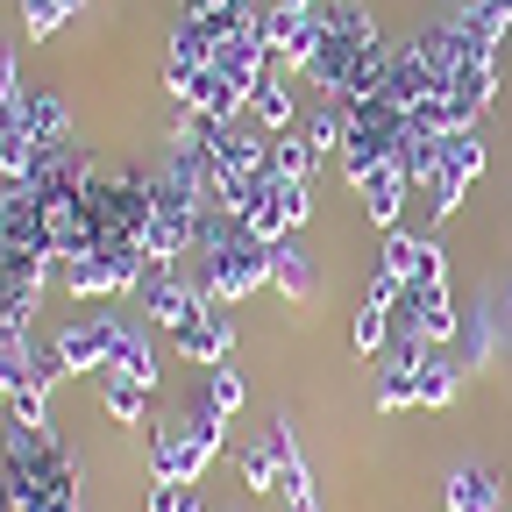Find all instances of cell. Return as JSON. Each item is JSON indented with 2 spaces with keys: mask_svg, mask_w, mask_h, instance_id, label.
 <instances>
[{
  "mask_svg": "<svg viewBox=\"0 0 512 512\" xmlns=\"http://www.w3.org/2000/svg\"><path fill=\"white\" fill-rule=\"evenodd\" d=\"M242 399H249V384H242V370L214 363V370H207V406H214L221 420H235V413H242Z\"/></svg>",
  "mask_w": 512,
  "mask_h": 512,
  "instance_id": "484cf974",
  "label": "cell"
},
{
  "mask_svg": "<svg viewBox=\"0 0 512 512\" xmlns=\"http://www.w3.org/2000/svg\"><path fill=\"white\" fill-rule=\"evenodd\" d=\"M36 285L15 278V271H0V342H29V320H36Z\"/></svg>",
  "mask_w": 512,
  "mask_h": 512,
  "instance_id": "5bb4252c",
  "label": "cell"
},
{
  "mask_svg": "<svg viewBox=\"0 0 512 512\" xmlns=\"http://www.w3.org/2000/svg\"><path fill=\"white\" fill-rule=\"evenodd\" d=\"M8 420L15 427H50V392L43 384H22V392L8 399Z\"/></svg>",
  "mask_w": 512,
  "mask_h": 512,
  "instance_id": "f546056e",
  "label": "cell"
},
{
  "mask_svg": "<svg viewBox=\"0 0 512 512\" xmlns=\"http://www.w3.org/2000/svg\"><path fill=\"white\" fill-rule=\"evenodd\" d=\"M441 171L456 178L463 192L484 178V136H477V128H448V136H441Z\"/></svg>",
  "mask_w": 512,
  "mask_h": 512,
  "instance_id": "2e32d148",
  "label": "cell"
},
{
  "mask_svg": "<svg viewBox=\"0 0 512 512\" xmlns=\"http://www.w3.org/2000/svg\"><path fill=\"white\" fill-rule=\"evenodd\" d=\"M399 299H406V285H399V278H392V271H384V264H377V271H370V278H363V306H384V313H392V306H399Z\"/></svg>",
  "mask_w": 512,
  "mask_h": 512,
  "instance_id": "d6a6232c",
  "label": "cell"
},
{
  "mask_svg": "<svg viewBox=\"0 0 512 512\" xmlns=\"http://www.w3.org/2000/svg\"><path fill=\"white\" fill-rule=\"evenodd\" d=\"M150 256L143 249H93V256H72L64 264V292L72 299H128L143 285Z\"/></svg>",
  "mask_w": 512,
  "mask_h": 512,
  "instance_id": "277c9868",
  "label": "cell"
},
{
  "mask_svg": "<svg viewBox=\"0 0 512 512\" xmlns=\"http://www.w3.org/2000/svg\"><path fill=\"white\" fill-rule=\"evenodd\" d=\"M463 370H491V356H498V335H491V306H470L463 313Z\"/></svg>",
  "mask_w": 512,
  "mask_h": 512,
  "instance_id": "44dd1931",
  "label": "cell"
},
{
  "mask_svg": "<svg viewBox=\"0 0 512 512\" xmlns=\"http://www.w3.org/2000/svg\"><path fill=\"white\" fill-rule=\"evenodd\" d=\"M271 285H278V292H285L292 306H299V299H313V285H320V278H313V256H306V249H299L292 235H285V242L271 249Z\"/></svg>",
  "mask_w": 512,
  "mask_h": 512,
  "instance_id": "9a60e30c",
  "label": "cell"
},
{
  "mask_svg": "<svg viewBox=\"0 0 512 512\" xmlns=\"http://www.w3.org/2000/svg\"><path fill=\"white\" fill-rule=\"evenodd\" d=\"M249 114H256V121H264V128H271V136H285V128H292V93L278 86V64H271V72H264V86H256V100H249Z\"/></svg>",
  "mask_w": 512,
  "mask_h": 512,
  "instance_id": "603a6c76",
  "label": "cell"
},
{
  "mask_svg": "<svg viewBox=\"0 0 512 512\" xmlns=\"http://www.w3.org/2000/svg\"><path fill=\"white\" fill-rule=\"evenodd\" d=\"M79 8H86V0H22V36L43 43V36H57L64 22H72Z\"/></svg>",
  "mask_w": 512,
  "mask_h": 512,
  "instance_id": "cb8c5ba5",
  "label": "cell"
},
{
  "mask_svg": "<svg viewBox=\"0 0 512 512\" xmlns=\"http://www.w3.org/2000/svg\"><path fill=\"white\" fill-rule=\"evenodd\" d=\"M271 178H292V185H313V178H320V150L299 136V128L271 136Z\"/></svg>",
  "mask_w": 512,
  "mask_h": 512,
  "instance_id": "ac0fdd59",
  "label": "cell"
},
{
  "mask_svg": "<svg viewBox=\"0 0 512 512\" xmlns=\"http://www.w3.org/2000/svg\"><path fill=\"white\" fill-rule=\"evenodd\" d=\"M349 349H356V356H384V349H392V313L356 299V320H349Z\"/></svg>",
  "mask_w": 512,
  "mask_h": 512,
  "instance_id": "ffe728a7",
  "label": "cell"
},
{
  "mask_svg": "<svg viewBox=\"0 0 512 512\" xmlns=\"http://www.w3.org/2000/svg\"><path fill=\"white\" fill-rule=\"evenodd\" d=\"M150 399L157 392H143V384H128V377H100V406L121 427H150Z\"/></svg>",
  "mask_w": 512,
  "mask_h": 512,
  "instance_id": "d6986e66",
  "label": "cell"
},
{
  "mask_svg": "<svg viewBox=\"0 0 512 512\" xmlns=\"http://www.w3.org/2000/svg\"><path fill=\"white\" fill-rule=\"evenodd\" d=\"M463 363L456 356H441V349H427V363H420V377H413V406H427V413H441V406H456V392H463Z\"/></svg>",
  "mask_w": 512,
  "mask_h": 512,
  "instance_id": "7c38bea8",
  "label": "cell"
},
{
  "mask_svg": "<svg viewBox=\"0 0 512 512\" xmlns=\"http://www.w3.org/2000/svg\"><path fill=\"white\" fill-rule=\"evenodd\" d=\"M264 36H271V57L278 72H313V57L328 50V29H320V8H264Z\"/></svg>",
  "mask_w": 512,
  "mask_h": 512,
  "instance_id": "5b68a950",
  "label": "cell"
},
{
  "mask_svg": "<svg viewBox=\"0 0 512 512\" xmlns=\"http://www.w3.org/2000/svg\"><path fill=\"white\" fill-rule=\"evenodd\" d=\"M50 349H57V363L72 377H100L114 363V349H121V320H72Z\"/></svg>",
  "mask_w": 512,
  "mask_h": 512,
  "instance_id": "52a82bcc",
  "label": "cell"
},
{
  "mask_svg": "<svg viewBox=\"0 0 512 512\" xmlns=\"http://www.w3.org/2000/svg\"><path fill=\"white\" fill-rule=\"evenodd\" d=\"M200 306H214V299H207V285H185L171 264H150V271H143V285H136V313L150 320V328H164V335L178 328V320H192Z\"/></svg>",
  "mask_w": 512,
  "mask_h": 512,
  "instance_id": "8992f818",
  "label": "cell"
},
{
  "mask_svg": "<svg viewBox=\"0 0 512 512\" xmlns=\"http://www.w3.org/2000/svg\"><path fill=\"white\" fill-rule=\"evenodd\" d=\"M299 136H306L320 157H335V150H342V100H335V107H320V114H306Z\"/></svg>",
  "mask_w": 512,
  "mask_h": 512,
  "instance_id": "f1b7e54d",
  "label": "cell"
},
{
  "mask_svg": "<svg viewBox=\"0 0 512 512\" xmlns=\"http://www.w3.org/2000/svg\"><path fill=\"white\" fill-rule=\"evenodd\" d=\"M15 114H22V136H29L36 150H72V107H64L57 93H43V86H29Z\"/></svg>",
  "mask_w": 512,
  "mask_h": 512,
  "instance_id": "8fae6325",
  "label": "cell"
},
{
  "mask_svg": "<svg viewBox=\"0 0 512 512\" xmlns=\"http://www.w3.org/2000/svg\"><path fill=\"white\" fill-rule=\"evenodd\" d=\"M171 349H178L185 363L214 370V363H228V356H235V320H228L221 306H200L192 320H178V328H171Z\"/></svg>",
  "mask_w": 512,
  "mask_h": 512,
  "instance_id": "ba28073f",
  "label": "cell"
},
{
  "mask_svg": "<svg viewBox=\"0 0 512 512\" xmlns=\"http://www.w3.org/2000/svg\"><path fill=\"white\" fill-rule=\"evenodd\" d=\"M29 363H36V349H29V342H0V406H8L22 384H29Z\"/></svg>",
  "mask_w": 512,
  "mask_h": 512,
  "instance_id": "83f0119b",
  "label": "cell"
},
{
  "mask_svg": "<svg viewBox=\"0 0 512 512\" xmlns=\"http://www.w3.org/2000/svg\"><path fill=\"white\" fill-rule=\"evenodd\" d=\"M235 477H242L249 491H278V448H271V441H242V448H235Z\"/></svg>",
  "mask_w": 512,
  "mask_h": 512,
  "instance_id": "7402d4cb",
  "label": "cell"
},
{
  "mask_svg": "<svg viewBox=\"0 0 512 512\" xmlns=\"http://www.w3.org/2000/svg\"><path fill=\"white\" fill-rule=\"evenodd\" d=\"M420 192H427V214H434V221H448V214H456V207H463V185H456V178H448L441 164H434V178H427Z\"/></svg>",
  "mask_w": 512,
  "mask_h": 512,
  "instance_id": "1f68e13d",
  "label": "cell"
},
{
  "mask_svg": "<svg viewBox=\"0 0 512 512\" xmlns=\"http://www.w3.org/2000/svg\"><path fill=\"white\" fill-rule=\"evenodd\" d=\"M221 434H228V420H221L207 399L185 406V413H171V420H157V427H150V477H164V484H200L207 463L221 456Z\"/></svg>",
  "mask_w": 512,
  "mask_h": 512,
  "instance_id": "3957f363",
  "label": "cell"
},
{
  "mask_svg": "<svg viewBox=\"0 0 512 512\" xmlns=\"http://www.w3.org/2000/svg\"><path fill=\"white\" fill-rule=\"evenodd\" d=\"M285 8H328V0H285Z\"/></svg>",
  "mask_w": 512,
  "mask_h": 512,
  "instance_id": "8d00e7d4",
  "label": "cell"
},
{
  "mask_svg": "<svg viewBox=\"0 0 512 512\" xmlns=\"http://www.w3.org/2000/svg\"><path fill=\"white\" fill-rule=\"evenodd\" d=\"M441 498H448V512H498V477L484 463H463V470H448Z\"/></svg>",
  "mask_w": 512,
  "mask_h": 512,
  "instance_id": "4fadbf2b",
  "label": "cell"
},
{
  "mask_svg": "<svg viewBox=\"0 0 512 512\" xmlns=\"http://www.w3.org/2000/svg\"><path fill=\"white\" fill-rule=\"evenodd\" d=\"M413 377H420V370L384 363V370H377V413H406V406H413Z\"/></svg>",
  "mask_w": 512,
  "mask_h": 512,
  "instance_id": "4316f807",
  "label": "cell"
},
{
  "mask_svg": "<svg viewBox=\"0 0 512 512\" xmlns=\"http://www.w3.org/2000/svg\"><path fill=\"white\" fill-rule=\"evenodd\" d=\"M278 207H285V221H292V228H306V221H313V185L278 178Z\"/></svg>",
  "mask_w": 512,
  "mask_h": 512,
  "instance_id": "e575fe53",
  "label": "cell"
},
{
  "mask_svg": "<svg viewBox=\"0 0 512 512\" xmlns=\"http://www.w3.org/2000/svg\"><path fill=\"white\" fill-rule=\"evenodd\" d=\"M22 93H29V86H22V57H15V50H0V114H15Z\"/></svg>",
  "mask_w": 512,
  "mask_h": 512,
  "instance_id": "836d02e7",
  "label": "cell"
},
{
  "mask_svg": "<svg viewBox=\"0 0 512 512\" xmlns=\"http://www.w3.org/2000/svg\"><path fill=\"white\" fill-rule=\"evenodd\" d=\"M271 249H278V242H256L249 221L207 207V214H200V235H192L207 299H214V306H242L249 292H264V285H271Z\"/></svg>",
  "mask_w": 512,
  "mask_h": 512,
  "instance_id": "7a4b0ae2",
  "label": "cell"
},
{
  "mask_svg": "<svg viewBox=\"0 0 512 512\" xmlns=\"http://www.w3.org/2000/svg\"><path fill=\"white\" fill-rule=\"evenodd\" d=\"M0 505L8 512H86L79 505V463L57 448L50 427H15L0 434Z\"/></svg>",
  "mask_w": 512,
  "mask_h": 512,
  "instance_id": "6da1fadb",
  "label": "cell"
},
{
  "mask_svg": "<svg viewBox=\"0 0 512 512\" xmlns=\"http://www.w3.org/2000/svg\"><path fill=\"white\" fill-rule=\"evenodd\" d=\"M356 200H363V221H370V228L392 235V228H399V207L413 200V178H406L392 157H384L377 171H363V178H356Z\"/></svg>",
  "mask_w": 512,
  "mask_h": 512,
  "instance_id": "30bf717a",
  "label": "cell"
},
{
  "mask_svg": "<svg viewBox=\"0 0 512 512\" xmlns=\"http://www.w3.org/2000/svg\"><path fill=\"white\" fill-rule=\"evenodd\" d=\"M100 377H128V384H143V392H157V349H150V335L121 328V349H114V363Z\"/></svg>",
  "mask_w": 512,
  "mask_h": 512,
  "instance_id": "e0dca14e",
  "label": "cell"
},
{
  "mask_svg": "<svg viewBox=\"0 0 512 512\" xmlns=\"http://www.w3.org/2000/svg\"><path fill=\"white\" fill-rule=\"evenodd\" d=\"M420 249H427V235H406V228H392V235H384V256H377V264L392 271L399 285H413V278H420Z\"/></svg>",
  "mask_w": 512,
  "mask_h": 512,
  "instance_id": "d4e9b609",
  "label": "cell"
},
{
  "mask_svg": "<svg viewBox=\"0 0 512 512\" xmlns=\"http://www.w3.org/2000/svg\"><path fill=\"white\" fill-rule=\"evenodd\" d=\"M150 512H207V505H200V484H164L157 477L150 484Z\"/></svg>",
  "mask_w": 512,
  "mask_h": 512,
  "instance_id": "4dcf8cb0",
  "label": "cell"
},
{
  "mask_svg": "<svg viewBox=\"0 0 512 512\" xmlns=\"http://www.w3.org/2000/svg\"><path fill=\"white\" fill-rule=\"evenodd\" d=\"M505 320H512V292H505Z\"/></svg>",
  "mask_w": 512,
  "mask_h": 512,
  "instance_id": "74e56055",
  "label": "cell"
},
{
  "mask_svg": "<svg viewBox=\"0 0 512 512\" xmlns=\"http://www.w3.org/2000/svg\"><path fill=\"white\" fill-rule=\"evenodd\" d=\"M185 8H192V15H228L235 0H185Z\"/></svg>",
  "mask_w": 512,
  "mask_h": 512,
  "instance_id": "d590c367",
  "label": "cell"
},
{
  "mask_svg": "<svg viewBox=\"0 0 512 512\" xmlns=\"http://www.w3.org/2000/svg\"><path fill=\"white\" fill-rule=\"evenodd\" d=\"M214 50H221V15H192V8H178V22H171V50H164V72H171V79L207 72Z\"/></svg>",
  "mask_w": 512,
  "mask_h": 512,
  "instance_id": "9c48e42d",
  "label": "cell"
}]
</instances>
